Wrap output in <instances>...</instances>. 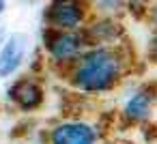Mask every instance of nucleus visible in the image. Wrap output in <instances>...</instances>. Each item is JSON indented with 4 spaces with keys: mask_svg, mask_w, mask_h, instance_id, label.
Returning a JSON list of instances; mask_svg holds the SVG:
<instances>
[{
    "mask_svg": "<svg viewBox=\"0 0 157 144\" xmlns=\"http://www.w3.org/2000/svg\"><path fill=\"white\" fill-rule=\"evenodd\" d=\"M148 60L153 65H157V30H153V35L148 39Z\"/></svg>",
    "mask_w": 157,
    "mask_h": 144,
    "instance_id": "nucleus-11",
    "label": "nucleus"
},
{
    "mask_svg": "<svg viewBox=\"0 0 157 144\" xmlns=\"http://www.w3.org/2000/svg\"><path fill=\"white\" fill-rule=\"evenodd\" d=\"M129 71V56L123 45H88L67 69V82L84 95L110 93Z\"/></svg>",
    "mask_w": 157,
    "mask_h": 144,
    "instance_id": "nucleus-1",
    "label": "nucleus"
},
{
    "mask_svg": "<svg viewBox=\"0 0 157 144\" xmlns=\"http://www.w3.org/2000/svg\"><path fill=\"white\" fill-rule=\"evenodd\" d=\"M153 0H125V9L131 17L136 20H146V13H148V7H151Z\"/></svg>",
    "mask_w": 157,
    "mask_h": 144,
    "instance_id": "nucleus-10",
    "label": "nucleus"
},
{
    "mask_svg": "<svg viewBox=\"0 0 157 144\" xmlns=\"http://www.w3.org/2000/svg\"><path fill=\"white\" fill-rule=\"evenodd\" d=\"M2 43H5V39H2V28H0V47H2Z\"/></svg>",
    "mask_w": 157,
    "mask_h": 144,
    "instance_id": "nucleus-14",
    "label": "nucleus"
},
{
    "mask_svg": "<svg viewBox=\"0 0 157 144\" xmlns=\"http://www.w3.org/2000/svg\"><path fill=\"white\" fill-rule=\"evenodd\" d=\"M50 144H97L99 131L86 120H60L48 133Z\"/></svg>",
    "mask_w": 157,
    "mask_h": 144,
    "instance_id": "nucleus-5",
    "label": "nucleus"
},
{
    "mask_svg": "<svg viewBox=\"0 0 157 144\" xmlns=\"http://www.w3.org/2000/svg\"><path fill=\"white\" fill-rule=\"evenodd\" d=\"M26 52H28V35L11 32L5 39L2 47H0V80H7L20 71Z\"/></svg>",
    "mask_w": 157,
    "mask_h": 144,
    "instance_id": "nucleus-7",
    "label": "nucleus"
},
{
    "mask_svg": "<svg viewBox=\"0 0 157 144\" xmlns=\"http://www.w3.org/2000/svg\"><path fill=\"white\" fill-rule=\"evenodd\" d=\"M155 105H157V84L144 82L127 95L121 108V116L127 125H142L153 116Z\"/></svg>",
    "mask_w": 157,
    "mask_h": 144,
    "instance_id": "nucleus-4",
    "label": "nucleus"
},
{
    "mask_svg": "<svg viewBox=\"0 0 157 144\" xmlns=\"http://www.w3.org/2000/svg\"><path fill=\"white\" fill-rule=\"evenodd\" d=\"M146 22L151 24V28H153V30H157V0H153V2H151V7H148Z\"/></svg>",
    "mask_w": 157,
    "mask_h": 144,
    "instance_id": "nucleus-12",
    "label": "nucleus"
},
{
    "mask_svg": "<svg viewBox=\"0 0 157 144\" xmlns=\"http://www.w3.org/2000/svg\"><path fill=\"white\" fill-rule=\"evenodd\" d=\"M86 47L88 41L84 30H54L43 26V50L54 67L67 69Z\"/></svg>",
    "mask_w": 157,
    "mask_h": 144,
    "instance_id": "nucleus-2",
    "label": "nucleus"
},
{
    "mask_svg": "<svg viewBox=\"0 0 157 144\" xmlns=\"http://www.w3.org/2000/svg\"><path fill=\"white\" fill-rule=\"evenodd\" d=\"M7 11V0H0V15Z\"/></svg>",
    "mask_w": 157,
    "mask_h": 144,
    "instance_id": "nucleus-13",
    "label": "nucleus"
},
{
    "mask_svg": "<svg viewBox=\"0 0 157 144\" xmlns=\"http://www.w3.org/2000/svg\"><path fill=\"white\" fill-rule=\"evenodd\" d=\"M97 15H118L125 11V0H86Z\"/></svg>",
    "mask_w": 157,
    "mask_h": 144,
    "instance_id": "nucleus-9",
    "label": "nucleus"
},
{
    "mask_svg": "<svg viewBox=\"0 0 157 144\" xmlns=\"http://www.w3.org/2000/svg\"><path fill=\"white\" fill-rule=\"evenodd\" d=\"M93 15L86 0H50L43 9V26L54 30H82Z\"/></svg>",
    "mask_w": 157,
    "mask_h": 144,
    "instance_id": "nucleus-3",
    "label": "nucleus"
},
{
    "mask_svg": "<svg viewBox=\"0 0 157 144\" xmlns=\"http://www.w3.org/2000/svg\"><path fill=\"white\" fill-rule=\"evenodd\" d=\"M88 45H116L125 35V26L116 15H97L82 28Z\"/></svg>",
    "mask_w": 157,
    "mask_h": 144,
    "instance_id": "nucleus-6",
    "label": "nucleus"
},
{
    "mask_svg": "<svg viewBox=\"0 0 157 144\" xmlns=\"http://www.w3.org/2000/svg\"><path fill=\"white\" fill-rule=\"evenodd\" d=\"M9 99L15 103L17 110H22V112H35V110L41 108V103L45 99V93H43V86L39 84V80L26 75V78H20L9 88Z\"/></svg>",
    "mask_w": 157,
    "mask_h": 144,
    "instance_id": "nucleus-8",
    "label": "nucleus"
}]
</instances>
